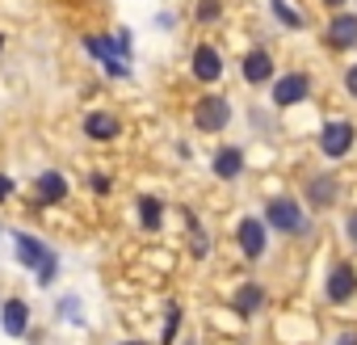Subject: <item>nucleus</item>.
Instances as JSON below:
<instances>
[{
	"instance_id": "obj_28",
	"label": "nucleus",
	"mask_w": 357,
	"mask_h": 345,
	"mask_svg": "<svg viewBox=\"0 0 357 345\" xmlns=\"http://www.w3.org/2000/svg\"><path fill=\"white\" fill-rule=\"evenodd\" d=\"M0 47H5V38H0Z\"/></svg>"
},
{
	"instance_id": "obj_27",
	"label": "nucleus",
	"mask_w": 357,
	"mask_h": 345,
	"mask_svg": "<svg viewBox=\"0 0 357 345\" xmlns=\"http://www.w3.org/2000/svg\"><path fill=\"white\" fill-rule=\"evenodd\" d=\"M122 345H143V341H122Z\"/></svg>"
},
{
	"instance_id": "obj_3",
	"label": "nucleus",
	"mask_w": 357,
	"mask_h": 345,
	"mask_svg": "<svg viewBox=\"0 0 357 345\" xmlns=\"http://www.w3.org/2000/svg\"><path fill=\"white\" fill-rule=\"evenodd\" d=\"M227 118H231V105H227V97H219V93L202 97V101H198V110H194V122H198V131H206V135L223 131V126H227Z\"/></svg>"
},
{
	"instance_id": "obj_9",
	"label": "nucleus",
	"mask_w": 357,
	"mask_h": 345,
	"mask_svg": "<svg viewBox=\"0 0 357 345\" xmlns=\"http://www.w3.org/2000/svg\"><path fill=\"white\" fill-rule=\"evenodd\" d=\"M84 51H93V55L105 64V72H109V76H126V72H130V68H126V59H122L105 38H84Z\"/></svg>"
},
{
	"instance_id": "obj_26",
	"label": "nucleus",
	"mask_w": 357,
	"mask_h": 345,
	"mask_svg": "<svg viewBox=\"0 0 357 345\" xmlns=\"http://www.w3.org/2000/svg\"><path fill=\"white\" fill-rule=\"evenodd\" d=\"M324 5H332V9H336V5H344V0H324Z\"/></svg>"
},
{
	"instance_id": "obj_15",
	"label": "nucleus",
	"mask_w": 357,
	"mask_h": 345,
	"mask_svg": "<svg viewBox=\"0 0 357 345\" xmlns=\"http://www.w3.org/2000/svg\"><path fill=\"white\" fill-rule=\"evenodd\" d=\"M240 168H244V152H240V147H223V152L215 156V172H219L223 182L240 177Z\"/></svg>"
},
{
	"instance_id": "obj_29",
	"label": "nucleus",
	"mask_w": 357,
	"mask_h": 345,
	"mask_svg": "<svg viewBox=\"0 0 357 345\" xmlns=\"http://www.w3.org/2000/svg\"><path fill=\"white\" fill-rule=\"evenodd\" d=\"M190 345H194V341H190Z\"/></svg>"
},
{
	"instance_id": "obj_13",
	"label": "nucleus",
	"mask_w": 357,
	"mask_h": 345,
	"mask_svg": "<svg viewBox=\"0 0 357 345\" xmlns=\"http://www.w3.org/2000/svg\"><path fill=\"white\" fill-rule=\"evenodd\" d=\"M118 131H122V126H118V118H114V114H101V110H97V114H89V118H84V135H89V139H97V143L114 139Z\"/></svg>"
},
{
	"instance_id": "obj_14",
	"label": "nucleus",
	"mask_w": 357,
	"mask_h": 345,
	"mask_svg": "<svg viewBox=\"0 0 357 345\" xmlns=\"http://www.w3.org/2000/svg\"><path fill=\"white\" fill-rule=\"evenodd\" d=\"M34 194H38V203H63L68 198V182L59 177V172H43V177L34 182Z\"/></svg>"
},
{
	"instance_id": "obj_23",
	"label": "nucleus",
	"mask_w": 357,
	"mask_h": 345,
	"mask_svg": "<svg viewBox=\"0 0 357 345\" xmlns=\"http://www.w3.org/2000/svg\"><path fill=\"white\" fill-rule=\"evenodd\" d=\"M13 194V177H5V172H0V203H5Z\"/></svg>"
},
{
	"instance_id": "obj_18",
	"label": "nucleus",
	"mask_w": 357,
	"mask_h": 345,
	"mask_svg": "<svg viewBox=\"0 0 357 345\" xmlns=\"http://www.w3.org/2000/svg\"><path fill=\"white\" fill-rule=\"evenodd\" d=\"M139 219H143L147 232H155L160 228V203L155 198H139Z\"/></svg>"
},
{
	"instance_id": "obj_1",
	"label": "nucleus",
	"mask_w": 357,
	"mask_h": 345,
	"mask_svg": "<svg viewBox=\"0 0 357 345\" xmlns=\"http://www.w3.org/2000/svg\"><path fill=\"white\" fill-rule=\"evenodd\" d=\"M13 249H17V261H22V265H30V270L38 274V282H43V286H51V278H55V253H51L43 240L26 236V232H17V236H13Z\"/></svg>"
},
{
	"instance_id": "obj_6",
	"label": "nucleus",
	"mask_w": 357,
	"mask_h": 345,
	"mask_svg": "<svg viewBox=\"0 0 357 345\" xmlns=\"http://www.w3.org/2000/svg\"><path fill=\"white\" fill-rule=\"evenodd\" d=\"M194 76H198L202 85H215V80L223 76V55H219L215 47H198V51H194Z\"/></svg>"
},
{
	"instance_id": "obj_5",
	"label": "nucleus",
	"mask_w": 357,
	"mask_h": 345,
	"mask_svg": "<svg viewBox=\"0 0 357 345\" xmlns=\"http://www.w3.org/2000/svg\"><path fill=\"white\" fill-rule=\"evenodd\" d=\"M307 93H311V80H307L303 72H294V76H282V80L273 85V101H278V105H298Z\"/></svg>"
},
{
	"instance_id": "obj_8",
	"label": "nucleus",
	"mask_w": 357,
	"mask_h": 345,
	"mask_svg": "<svg viewBox=\"0 0 357 345\" xmlns=\"http://www.w3.org/2000/svg\"><path fill=\"white\" fill-rule=\"evenodd\" d=\"M328 43H332L336 51H349V47H357V17H349V13H336V17H332V26H328Z\"/></svg>"
},
{
	"instance_id": "obj_20",
	"label": "nucleus",
	"mask_w": 357,
	"mask_h": 345,
	"mask_svg": "<svg viewBox=\"0 0 357 345\" xmlns=\"http://www.w3.org/2000/svg\"><path fill=\"white\" fill-rule=\"evenodd\" d=\"M219 0H198V22H219Z\"/></svg>"
},
{
	"instance_id": "obj_2",
	"label": "nucleus",
	"mask_w": 357,
	"mask_h": 345,
	"mask_svg": "<svg viewBox=\"0 0 357 345\" xmlns=\"http://www.w3.org/2000/svg\"><path fill=\"white\" fill-rule=\"evenodd\" d=\"M265 223H269L273 232H286V236H298V232H307L303 207H298L294 198H269V207H265Z\"/></svg>"
},
{
	"instance_id": "obj_25",
	"label": "nucleus",
	"mask_w": 357,
	"mask_h": 345,
	"mask_svg": "<svg viewBox=\"0 0 357 345\" xmlns=\"http://www.w3.org/2000/svg\"><path fill=\"white\" fill-rule=\"evenodd\" d=\"M336 345H357V332H344V337H340Z\"/></svg>"
},
{
	"instance_id": "obj_16",
	"label": "nucleus",
	"mask_w": 357,
	"mask_h": 345,
	"mask_svg": "<svg viewBox=\"0 0 357 345\" xmlns=\"http://www.w3.org/2000/svg\"><path fill=\"white\" fill-rule=\"evenodd\" d=\"M261 299H265V291H261L257 282H244V286L236 291V307H240L244 316H252V311L261 307Z\"/></svg>"
},
{
	"instance_id": "obj_24",
	"label": "nucleus",
	"mask_w": 357,
	"mask_h": 345,
	"mask_svg": "<svg viewBox=\"0 0 357 345\" xmlns=\"http://www.w3.org/2000/svg\"><path fill=\"white\" fill-rule=\"evenodd\" d=\"M349 236H353V244H357V211L349 215Z\"/></svg>"
},
{
	"instance_id": "obj_11",
	"label": "nucleus",
	"mask_w": 357,
	"mask_h": 345,
	"mask_svg": "<svg viewBox=\"0 0 357 345\" xmlns=\"http://www.w3.org/2000/svg\"><path fill=\"white\" fill-rule=\"evenodd\" d=\"M0 324H5V332H26V324H30V307H26V299H9L5 307H0Z\"/></svg>"
},
{
	"instance_id": "obj_4",
	"label": "nucleus",
	"mask_w": 357,
	"mask_h": 345,
	"mask_svg": "<svg viewBox=\"0 0 357 345\" xmlns=\"http://www.w3.org/2000/svg\"><path fill=\"white\" fill-rule=\"evenodd\" d=\"M349 147H353V126H349V122H328L324 135H319V152H324L328 160H336V156H344Z\"/></svg>"
},
{
	"instance_id": "obj_10",
	"label": "nucleus",
	"mask_w": 357,
	"mask_h": 345,
	"mask_svg": "<svg viewBox=\"0 0 357 345\" xmlns=\"http://www.w3.org/2000/svg\"><path fill=\"white\" fill-rule=\"evenodd\" d=\"M240 249L248 253V257H261L265 253V223L261 219H240Z\"/></svg>"
},
{
	"instance_id": "obj_12",
	"label": "nucleus",
	"mask_w": 357,
	"mask_h": 345,
	"mask_svg": "<svg viewBox=\"0 0 357 345\" xmlns=\"http://www.w3.org/2000/svg\"><path fill=\"white\" fill-rule=\"evenodd\" d=\"M269 76H273L269 51H248V59H244V80H248V85H265Z\"/></svg>"
},
{
	"instance_id": "obj_7",
	"label": "nucleus",
	"mask_w": 357,
	"mask_h": 345,
	"mask_svg": "<svg viewBox=\"0 0 357 345\" xmlns=\"http://www.w3.org/2000/svg\"><path fill=\"white\" fill-rule=\"evenodd\" d=\"M353 291H357V274H353V265H336L332 274H328V299L332 303H344V299H353Z\"/></svg>"
},
{
	"instance_id": "obj_19",
	"label": "nucleus",
	"mask_w": 357,
	"mask_h": 345,
	"mask_svg": "<svg viewBox=\"0 0 357 345\" xmlns=\"http://www.w3.org/2000/svg\"><path fill=\"white\" fill-rule=\"evenodd\" d=\"M176 324H181V307H168V320H164V332H160V341H164V345L176 337Z\"/></svg>"
},
{
	"instance_id": "obj_17",
	"label": "nucleus",
	"mask_w": 357,
	"mask_h": 345,
	"mask_svg": "<svg viewBox=\"0 0 357 345\" xmlns=\"http://www.w3.org/2000/svg\"><path fill=\"white\" fill-rule=\"evenodd\" d=\"M307 194H311L315 207H332V198H336V177H315Z\"/></svg>"
},
{
	"instance_id": "obj_22",
	"label": "nucleus",
	"mask_w": 357,
	"mask_h": 345,
	"mask_svg": "<svg viewBox=\"0 0 357 345\" xmlns=\"http://www.w3.org/2000/svg\"><path fill=\"white\" fill-rule=\"evenodd\" d=\"M344 89H349V93H353V97H357V64H353V68H349V72H344Z\"/></svg>"
},
{
	"instance_id": "obj_21",
	"label": "nucleus",
	"mask_w": 357,
	"mask_h": 345,
	"mask_svg": "<svg viewBox=\"0 0 357 345\" xmlns=\"http://www.w3.org/2000/svg\"><path fill=\"white\" fill-rule=\"evenodd\" d=\"M273 13H278V17H282L286 26H298V13H294V9H286L282 0H273Z\"/></svg>"
}]
</instances>
